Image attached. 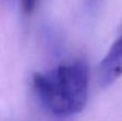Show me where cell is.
Here are the masks:
<instances>
[{
	"label": "cell",
	"instance_id": "2",
	"mask_svg": "<svg viewBox=\"0 0 122 121\" xmlns=\"http://www.w3.org/2000/svg\"><path fill=\"white\" fill-rule=\"evenodd\" d=\"M122 75V35H120L102 59L99 66V84L102 88L112 86Z\"/></svg>",
	"mask_w": 122,
	"mask_h": 121
},
{
	"label": "cell",
	"instance_id": "1",
	"mask_svg": "<svg viewBox=\"0 0 122 121\" xmlns=\"http://www.w3.org/2000/svg\"><path fill=\"white\" fill-rule=\"evenodd\" d=\"M33 88L43 106L58 117H69L85 108L89 73L82 61L61 64L46 73L34 74Z\"/></svg>",
	"mask_w": 122,
	"mask_h": 121
},
{
	"label": "cell",
	"instance_id": "3",
	"mask_svg": "<svg viewBox=\"0 0 122 121\" xmlns=\"http://www.w3.org/2000/svg\"><path fill=\"white\" fill-rule=\"evenodd\" d=\"M102 2L103 0H84V8L88 13L92 14L100 8Z\"/></svg>",
	"mask_w": 122,
	"mask_h": 121
},
{
	"label": "cell",
	"instance_id": "4",
	"mask_svg": "<svg viewBox=\"0 0 122 121\" xmlns=\"http://www.w3.org/2000/svg\"><path fill=\"white\" fill-rule=\"evenodd\" d=\"M38 0H21V8L25 14H30L33 12Z\"/></svg>",
	"mask_w": 122,
	"mask_h": 121
}]
</instances>
